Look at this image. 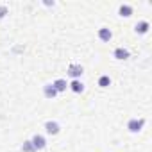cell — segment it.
Returning <instances> with one entry per match:
<instances>
[{
  "instance_id": "cell-14",
  "label": "cell",
  "mask_w": 152,
  "mask_h": 152,
  "mask_svg": "<svg viewBox=\"0 0 152 152\" xmlns=\"http://www.w3.org/2000/svg\"><path fill=\"white\" fill-rule=\"evenodd\" d=\"M9 11H7V7L6 6H0V20H2V18H6V15H7Z\"/></svg>"
},
{
  "instance_id": "cell-6",
  "label": "cell",
  "mask_w": 152,
  "mask_h": 152,
  "mask_svg": "<svg viewBox=\"0 0 152 152\" xmlns=\"http://www.w3.org/2000/svg\"><path fill=\"white\" fill-rule=\"evenodd\" d=\"M129 50L127 48H124V47H116L115 48V52H113V57L115 59H118V61H125V59H129Z\"/></svg>"
},
{
  "instance_id": "cell-11",
  "label": "cell",
  "mask_w": 152,
  "mask_h": 152,
  "mask_svg": "<svg viewBox=\"0 0 152 152\" xmlns=\"http://www.w3.org/2000/svg\"><path fill=\"white\" fill-rule=\"evenodd\" d=\"M148 29H150V23H148L147 20H141V22H138V23L134 25V31H136L138 34H147Z\"/></svg>"
},
{
  "instance_id": "cell-8",
  "label": "cell",
  "mask_w": 152,
  "mask_h": 152,
  "mask_svg": "<svg viewBox=\"0 0 152 152\" xmlns=\"http://www.w3.org/2000/svg\"><path fill=\"white\" fill-rule=\"evenodd\" d=\"M132 13H134V9H132V6H129V4H122V6L118 7V15H120L122 18H129V16H132Z\"/></svg>"
},
{
  "instance_id": "cell-12",
  "label": "cell",
  "mask_w": 152,
  "mask_h": 152,
  "mask_svg": "<svg viewBox=\"0 0 152 152\" xmlns=\"http://www.w3.org/2000/svg\"><path fill=\"white\" fill-rule=\"evenodd\" d=\"M109 84H111L109 75H100V77H99V86H100V88H107Z\"/></svg>"
},
{
  "instance_id": "cell-13",
  "label": "cell",
  "mask_w": 152,
  "mask_h": 152,
  "mask_svg": "<svg viewBox=\"0 0 152 152\" xmlns=\"http://www.w3.org/2000/svg\"><path fill=\"white\" fill-rule=\"evenodd\" d=\"M22 152H36V148H34V145L31 143V140L23 141V145H22Z\"/></svg>"
},
{
  "instance_id": "cell-3",
  "label": "cell",
  "mask_w": 152,
  "mask_h": 152,
  "mask_svg": "<svg viewBox=\"0 0 152 152\" xmlns=\"http://www.w3.org/2000/svg\"><path fill=\"white\" fill-rule=\"evenodd\" d=\"M59 131H61L59 122H56V120H47V122H45V132H47V134L56 136V134H59Z\"/></svg>"
},
{
  "instance_id": "cell-7",
  "label": "cell",
  "mask_w": 152,
  "mask_h": 152,
  "mask_svg": "<svg viewBox=\"0 0 152 152\" xmlns=\"http://www.w3.org/2000/svg\"><path fill=\"white\" fill-rule=\"evenodd\" d=\"M57 95H59V93L56 91V88H54L52 84H45V86H43V97H45V99H48V100H54Z\"/></svg>"
},
{
  "instance_id": "cell-2",
  "label": "cell",
  "mask_w": 152,
  "mask_h": 152,
  "mask_svg": "<svg viewBox=\"0 0 152 152\" xmlns=\"http://www.w3.org/2000/svg\"><path fill=\"white\" fill-rule=\"evenodd\" d=\"M66 73L72 77V81H75V79H81V77H83L84 68H83L81 64H70V66H68V70H66Z\"/></svg>"
},
{
  "instance_id": "cell-1",
  "label": "cell",
  "mask_w": 152,
  "mask_h": 152,
  "mask_svg": "<svg viewBox=\"0 0 152 152\" xmlns=\"http://www.w3.org/2000/svg\"><path fill=\"white\" fill-rule=\"evenodd\" d=\"M143 127H145V118H131V120L127 122V129H129V132H132V134L140 132Z\"/></svg>"
},
{
  "instance_id": "cell-5",
  "label": "cell",
  "mask_w": 152,
  "mask_h": 152,
  "mask_svg": "<svg viewBox=\"0 0 152 152\" xmlns=\"http://www.w3.org/2000/svg\"><path fill=\"white\" fill-rule=\"evenodd\" d=\"M97 36H99V39H100V41L109 43V41H111V38H113V32H111V29H107V27H100V29H99V32H97Z\"/></svg>"
},
{
  "instance_id": "cell-4",
  "label": "cell",
  "mask_w": 152,
  "mask_h": 152,
  "mask_svg": "<svg viewBox=\"0 0 152 152\" xmlns=\"http://www.w3.org/2000/svg\"><path fill=\"white\" fill-rule=\"evenodd\" d=\"M31 143L34 145V148H36V152H38V150H43V148L47 147V138H45L43 134H34V136L31 138Z\"/></svg>"
},
{
  "instance_id": "cell-9",
  "label": "cell",
  "mask_w": 152,
  "mask_h": 152,
  "mask_svg": "<svg viewBox=\"0 0 152 152\" xmlns=\"http://www.w3.org/2000/svg\"><path fill=\"white\" fill-rule=\"evenodd\" d=\"M52 86L56 88L57 93H64V91L68 90V83H66V79H56V81L52 83Z\"/></svg>"
},
{
  "instance_id": "cell-10",
  "label": "cell",
  "mask_w": 152,
  "mask_h": 152,
  "mask_svg": "<svg viewBox=\"0 0 152 152\" xmlns=\"http://www.w3.org/2000/svg\"><path fill=\"white\" fill-rule=\"evenodd\" d=\"M68 88H70L73 93H83V91H84V84H83V81H81V79L72 81V83L68 84Z\"/></svg>"
}]
</instances>
